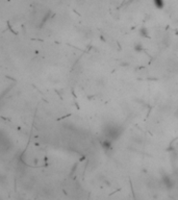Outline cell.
<instances>
[{
  "mask_svg": "<svg viewBox=\"0 0 178 200\" xmlns=\"http://www.w3.org/2000/svg\"><path fill=\"white\" fill-rule=\"evenodd\" d=\"M163 180V185H166L167 188H169V189H170V188H172L173 185H173V183H174V181H173L172 179L170 178V177H169L168 175L165 176Z\"/></svg>",
  "mask_w": 178,
  "mask_h": 200,
  "instance_id": "6da1fadb",
  "label": "cell"
},
{
  "mask_svg": "<svg viewBox=\"0 0 178 200\" xmlns=\"http://www.w3.org/2000/svg\"><path fill=\"white\" fill-rule=\"evenodd\" d=\"M154 4L156 6L157 9H163V6H165V2H163V0H153Z\"/></svg>",
  "mask_w": 178,
  "mask_h": 200,
  "instance_id": "7a4b0ae2",
  "label": "cell"
}]
</instances>
